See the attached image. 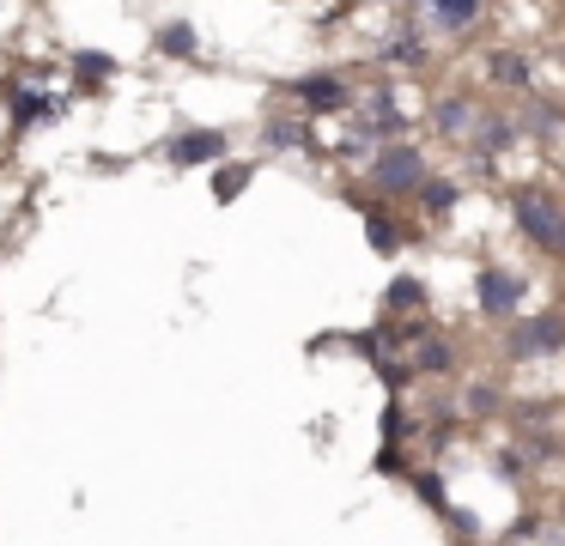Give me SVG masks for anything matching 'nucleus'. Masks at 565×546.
I'll use <instances>...</instances> for the list:
<instances>
[{
    "mask_svg": "<svg viewBox=\"0 0 565 546\" xmlns=\"http://www.w3.org/2000/svg\"><path fill=\"white\" fill-rule=\"evenodd\" d=\"M383 67H426V31H419V24H407V31L383 49Z\"/></svg>",
    "mask_w": 565,
    "mask_h": 546,
    "instance_id": "nucleus-17",
    "label": "nucleus"
},
{
    "mask_svg": "<svg viewBox=\"0 0 565 546\" xmlns=\"http://www.w3.org/2000/svg\"><path fill=\"white\" fill-rule=\"evenodd\" d=\"M565 346V310H541V315H511L504 334V358H553Z\"/></svg>",
    "mask_w": 565,
    "mask_h": 546,
    "instance_id": "nucleus-4",
    "label": "nucleus"
},
{
    "mask_svg": "<svg viewBox=\"0 0 565 546\" xmlns=\"http://www.w3.org/2000/svg\"><path fill=\"white\" fill-rule=\"evenodd\" d=\"M487 19V0H414V24L438 36H468Z\"/></svg>",
    "mask_w": 565,
    "mask_h": 546,
    "instance_id": "nucleus-9",
    "label": "nucleus"
},
{
    "mask_svg": "<svg viewBox=\"0 0 565 546\" xmlns=\"http://www.w3.org/2000/svg\"><path fill=\"white\" fill-rule=\"evenodd\" d=\"M347 201H353L359 206V218H365V243H371V249H377V255H395V249H402V243H407V225H402V218H395V201H365V194H347Z\"/></svg>",
    "mask_w": 565,
    "mask_h": 546,
    "instance_id": "nucleus-11",
    "label": "nucleus"
},
{
    "mask_svg": "<svg viewBox=\"0 0 565 546\" xmlns=\"http://www.w3.org/2000/svg\"><path fill=\"white\" fill-rule=\"evenodd\" d=\"M359 7H395V0H359Z\"/></svg>",
    "mask_w": 565,
    "mask_h": 546,
    "instance_id": "nucleus-21",
    "label": "nucleus"
},
{
    "mask_svg": "<svg viewBox=\"0 0 565 546\" xmlns=\"http://www.w3.org/2000/svg\"><path fill=\"white\" fill-rule=\"evenodd\" d=\"M67 104H74V92H50V85H13L0 109H7V128H13V133H31V128H43V121H55Z\"/></svg>",
    "mask_w": 565,
    "mask_h": 546,
    "instance_id": "nucleus-7",
    "label": "nucleus"
},
{
    "mask_svg": "<svg viewBox=\"0 0 565 546\" xmlns=\"http://www.w3.org/2000/svg\"><path fill=\"white\" fill-rule=\"evenodd\" d=\"M67 92L74 97H98L110 79H122V55L116 49H67Z\"/></svg>",
    "mask_w": 565,
    "mask_h": 546,
    "instance_id": "nucleus-8",
    "label": "nucleus"
},
{
    "mask_svg": "<svg viewBox=\"0 0 565 546\" xmlns=\"http://www.w3.org/2000/svg\"><path fill=\"white\" fill-rule=\"evenodd\" d=\"M523 298H529V279L516 274V267L487 261V267L475 274V310L492 315V322H511V315H523Z\"/></svg>",
    "mask_w": 565,
    "mask_h": 546,
    "instance_id": "nucleus-5",
    "label": "nucleus"
},
{
    "mask_svg": "<svg viewBox=\"0 0 565 546\" xmlns=\"http://www.w3.org/2000/svg\"><path fill=\"white\" fill-rule=\"evenodd\" d=\"M414 492L426 497L431 510H444V480H438V473H414Z\"/></svg>",
    "mask_w": 565,
    "mask_h": 546,
    "instance_id": "nucleus-19",
    "label": "nucleus"
},
{
    "mask_svg": "<svg viewBox=\"0 0 565 546\" xmlns=\"http://www.w3.org/2000/svg\"><path fill=\"white\" fill-rule=\"evenodd\" d=\"M487 73H492V85H511V92H523V97H529V79H535V73H529V61L516 55V49H492Z\"/></svg>",
    "mask_w": 565,
    "mask_h": 546,
    "instance_id": "nucleus-16",
    "label": "nucleus"
},
{
    "mask_svg": "<svg viewBox=\"0 0 565 546\" xmlns=\"http://www.w3.org/2000/svg\"><path fill=\"white\" fill-rule=\"evenodd\" d=\"M511 218L541 255H565V201L553 189H541V182L511 189Z\"/></svg>",
    "mask_w": 565,
    "mask_h": 546,
    "instance_id": "nucleus-3",
    "label": "nucleus"
},
{
    "mask_svg": "<svg viewBox=\"0 0 565 546\" xmlns=\"http://www.w3.org/2000/svg\"><path fill=\"white\" fill-rule=\"evenodd\" d=\"M480 97H468V92H450V97H438V104H431V133H438V140H450V146H462L468 140V128H475L480 121Z\"/></svg>",
    "mask_w": 565,
    "mask_h": 546,
    "instance_id": "nucleus-12",
    "label": "nucleus"
},
{
    "mask_svg": "<svg viewBox=\"0 0 565 546\" xmlns=\"http://www.w3.org/2000/svg\"><path fill=\"white\" fill-rule=\"evenodd\" d=\"M426 170H431V158L419 140H407V133L402 140H377L365 158V189L377 194V201H407V194L426 182Z\"/></svg>",
    "mask_w": 565,
    "mask_h": 546,
    "instance_id": "nucleus-1",
    "label": "nucleus"
},
{
    "mask_svg": "<svg viewBox=\"0 0 565 546\" xmlns=\"http://www.w3.org/2000/svg\"><path fill=\"white\" fill-rule=\"evenodd\" d=\"M220 158H232V133L207 128V121L177 128L171 140H164V164H171V170H213Z\"/></svg>",
    "mask_w": 565,
    "mask_h": 546,
    "instance_id": "nucleus-6",
    "label": "nucleus"
},
{
    "mask_svg": "<svg viewBox=\"0 0 565 546\" xmlns=\"http://www.w3.org/2000/svg\"><path fill=\"white\" fill-rule=\"evenodd\" d=\"M256 146L262 152H298V146H310V121L298 109H268L256 121Z\"/></svg>",
    "mask_w": 565,
    "mask_h": 546,
    "instance_id": "nucleus-13",
    "label": "nucleus"
},
{
    "mask_svg": "<svg viewBox=\"0 0 565 546\" xmlns=\"http://www.w3.org/2000/svg\"><path fill=\"white\" fill-rule=\"evenodd\" d=\"M383 310H390V315H402V310H426V286H419L414 274H395V279H390V291H383Z\"/></svg>",
    "mask_w": 565,
    "mask_h": 546,
    "instance_id": "nucleus-18",
    "label": "nucleus"
},
{
    "mask_svg": "<svg viewBox=\"0 0 565 546\" xmlns=\"http://www.w3.org/2000/svg\"><path fill=\"white\" fill-rule=\"evenodd\" d=\"M499 407V395H492V383H475L468 388V413H492Z\"/></svg>",
    "mask_w": 565,
    "mask_h": 546,
    "instance_id": "nucleus-20",
    "label": "nucleus"
},
{
    "mask_svg": "<svg viewBox=\"0 0 565 546\" xmlns=\"http://www.w3.org/2000/svg\"><path fill=\"white\" fill-rule=\"evenodd\" d=\"M249 176H256V158H220V164L207 170V182H213V201H220V206H232L237 194L249 189Z\"/></svg>",
    "mask_w": 565,
    "mask_h": 546,
    "instance_id": "nucleus-15",
    "label": "nucleus"
},
{
    "mask_svg": "<svg viewBox=\"0 0 565 546\" xmlns=\"http://www.w3.org/2000/svg\"><path fill=\"white\" fill-rule=\"evenodd\" d=\"M152 55L177 61V67H201V24L195 19H159L152 24Z\"/></svg>",
    "mask_w": 565,
    "mask_h": 546,
    "instance_id": "nucleus-10",
    "label": "nucleus"
},
{
    "mask_svg": "<svg viewBox=\"0 0 565 546\" xmlns=\"http://www.w3.org/2000/svg\"><path fill=\"white\" fill-rule=\"evenodd\" d=\"M407 201H414L426 218H450L456 206H462V182H456V176H438V170H426V182H419Z\"/></svg>",
    "mask_w": 565,
    "mask_h": 546,
    "instance_id": "nucleus-14",
    "label": "nucleus"
},
{
    "mask_svg": "<svg viewBox=\"0 0 565 546\" xmlns=\"http://www.w3.org/2000/svg\"><path fill=\"white\" fill-rule=\"evenodd\" d=\"M280 92H286V109H298L305 121H329V116H347V109H353L359 85H353V73H341V67H310V73H292Z\"/></svg>",
    "mask_w": 565,
    "mask_h": 546,
    "instance_id": "nucleus-2",
    "label": "nucleus"
}]
</instances>
